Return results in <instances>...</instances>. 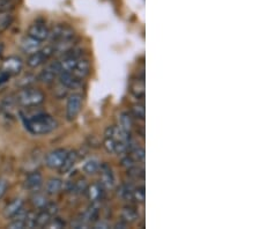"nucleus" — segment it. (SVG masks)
I'll return each instance as SVG.
<instances>
[{"instance_id":"nucleus-19","label":"nucleus","mask_w":260,"mask_h":229,"mask_svg":"<svg viewBox=\"0 0 260 229\" xmlns=\"http://www.w3.org/2000/svg\"><path fill=\"white\" fill-rule=\"evenodd\" d=\"M129 91L134 97L144 99L145 97V78L136 79L129 87Z\"/></svg>"},{"instance_id":"nucleus-14","label":"nucleus","mask_w":260,"mask_h":229,"mask_svg":"<svg viewBox=\"0 0 260 229\" xmlns=\"http://www.w3.org/2000/svg\"><path fill=\"white\" fill-rule=\"evenodd\" d=\"M104 190L106 189L101 185V183H94V184L87 186L86 194L91 203H98L102 201L104 195H106V191Z\"/></svg>"},{"instance_id":"nucleus-16","label":"nucleus","mask_w":260,"mask_h":229,"mask_svg":"<svg viewBox=\"0 0 260 229\" xmlns=\"http://www.w3.org/2000/svg\"><path fill=\"white\" fill-rule=\"evenodd\" d=\"M23 206L24 203L22 199H14V201H12L5 208H4V216H5L6 219H13L15 215H18L20 212L23 210Z\"/></svg>"},{"instance_id":"nucleus-18","label":"nucleus","mask_w":260,"mask_h":229,"mask_svg":"<svg viewBox=\"0 0 260 229\" xmlns=\"http://www.w3.org/2000/svg\"><path fill=\"white\" fill-rule=\"evenodd\" d=\"M78 159H79V154L77 152H75V151L69 152V153H67L66 157H65L64 163L61 165V167L58 170H59L61 174H67L73 169V167L78 162Z\"/></svg>"},{"instance_id":"nucleus-2","label":"nucleus","mask_w":260,"mask_h":229,"mask_svg":"<svg viewBox=\"0 0 260 229\" xmlns=\"http://www.w3.org/2000/svg\"><path fill=\"white\" fill-rule=\"evenodd\" d=\"M45 101V95L42 90L30 87H24L16 94V102L24 108L39 107Z\"/></svg>"},{"instance_id":"nucleus-9","label":"nucleus","mask_w":260,"mask_h":229,"mask_svg":"<svg viewBox=\"0 0 260 229\" xmlns=\"http://www.w3.org/2000/svg\"><path fill=\"white\" fill-rule=\"evenodd\" d=\"M62 71L60 61H52L40 73L39 79L43 83H51Z\"/></svg>"},{"instance_id":"nucleus-31","label":"nucleus","mask_w":260,"mask_h":229,"mask_svg":"<svg viewBox=\"0 0 260 229\" xmlns=\"http://www.w3.org/2000/svg\"><path fill=\"white\" fill-rule=\"evenodd\" d=\"M129 155H131L134 160H136L137 163H144L145 161V149L141 147H134L132 151L128 152Z\"/></svg>"},{"instance_id":"nucleus-37","label":"nucleus","mask_w":260,"mask_h":229,"mask_svg":"<svg viewBox=\"0 0 260 229\" xmlns=\"http://www.w3.org/2000/svg\"><path fill=\"white\" fill-rule=\"evenodd\" d=\"M3 50H4V45H3V43H0V56H2Z\"/></svg>"},{"instance_id":"nucleus-25","label":"nucleus","mask_w":260,"mask_h":229,"mask_svg":"<svg viewBox=\"0 0 260 229\" xmlns=\"http://www.w3.org/2000/svg\"><path fill=\"white\" fill-rule=\"evenodd\" d=\"M13 22V14L11 11L0 12V31L6 30Z\"/></svg>"},{"instance_id":"nucleus-4","label":"nucleus","mask_w":260,"mask_h":229,"mask_svg":"<svg viewBox=\"0 0 260 229\" xmlns=\"http://www.w3.org/2000/svg\"><path fill=\"white\" fill-rule=\"evenodd\" d=\"M53 53H54V50L52 45H50V47H45V48H41L39 51L29 55L27 65L29 68H32V69L39 68V66L43 65L44 62H47L50 58L53 56Z\"/></svg>"},{"instance_id":"nucleus-26","label":"nucleus","mask_w":260,"mask_h":229,"mask_svg":"<svg viewBox=\"0 0 260 229\" xmlns=\"http://www.w3.org/2000/svg\"><path fill=\"white\" fill-rule=\"evenodd\" d=\"M31 199H32L31 202L34 204V206H35L36 208H39V210H43V208L49 204L47 195L41 193L40 191H37V192H34V195H32Z\"/></svg>"},{"instance_id":"nucleus-23","label":"nucleus","mask_w":260,"mask_h":229,"mask_svg":"<svg viewBox=\"0 0 260 229\" xmlns=\"http://www.w3.org/2000/svg\"><path fill=\"white\" fill-rule=\"evenodd\" d=\"M119 127L125 132L131 133L133 128V119L128 112H121L119 116Z\"/></svg>"},{"instance_id":"nucleus-7","label":"nucleus","mask_w":260,"mask_h":229,"mask_svg":"<svg viewBox=\"0 0 260 229\" xmlns=\"http://www.w3.org/2000/svg\"><path fill=\"white\" fill-rule=\"evenodd\" d=\"M49 32L50 29L48 28L47 24H45L44 21L37 20L29 26L27 35L31 36L34 39L39 40L41 42H44L49 39Z\"/></svg>"},{"instance_id":"nucleus-17","label":"nucleus","mask_w":260,"mask_h":229,"mask_svg":"<svg viewBox=\"0 0 260 229\" xmlns=\"http://www.w3.org/2000/svg\"><path fill=\"white\" fill-rule=\"evenodd\" d=\"M121 220L126 223H133L139 220V212L133 206H124L120 211Z\"/></svg>"},{"instance_id":"nucleus-35","label":"nucleus","mask_w":260,"mask_h":229,"mask_svg":"<svg viewBox=\"0 0 260 229\" xmlns=\"http://www.w3.org/2000/svg\"><path fill=\"white\" fill-rule=\"evenodd\" d=\"M95 228H109V223L106 221H102V220H98V221L94 222Z\"/></svg>"},{"instance_id":"nucleus-8","label":"nucleus","mask_w":260,"mask_h":229,"mask_svg":"<svg viewBox=\"0 0 260 229\" xmlns=\"http://www.w3.org/2000/svg\"><path fill=\"white\" fill-rule=\"evenodd\" d=\"M67 153H69V151L65 148L54 149V151L50 152L47 157H45V165L50 169H59L61 165L64 163Z\"/></svg>"},{"instance_id":"nucleus-12","label":"nucleus","mask_w":260,"mask_h":229,"mask_svg":"<svg viewBox=\"0 0 260 229\" xmlns=\"http://www.w3.org/2000/svg\"><path fill=\"white\" fill-rule=\"evenodd\" d=\"M42 43L39 40L34 39L31 36H24L22 40L20 42V48L22 50V52L26 53V55H31V53L39 51V50L42 48Z\"/></svg>"},{"instance_id":"nucleus-38","label":"nucleus","mask_w":260,"mask_h":229,"mask_svg":"<svg viewBox=\"0 0 260 229\" xmlns=\"http://www.w3.org/2000/svg\"><path fill=\"white\" fill-rule=\"evenodd\" d=\"M8 2H11V3H13V4H14V3H15V0H8Z\"/></svg>"},{"instance_id":"nucleus-27","label":"nucleus","mask_w":260,"mask_h":229,"mask_svg":"<svg viewBox=\"0 0 260 229\" xmlns=\"http://www.w3.org/2000/svg\"><path fill=\"white\" fill-rule=\"evenodd\" d=\"M127 175L131 178H133V180H137V181L141 180L142 181L145 178V168L142 166L137 165V166L132 167V168L127 169Z\"/></svg>"},{"instance_id":"nucleus-21","label":"nucleus","mask_w":260,"mask_h":229,"mask_svg":"<svg viewBox=\"0 0 260 229\" xmlns=\"http://www.w3.org/2000/svg\"><path fill=\"white\" fill-rule=\"evenodd\" d=\"M53 216L49 213L48 211L42 210L35 215V228H43L48 227V224L51 221Z\"/></svg>"},{"instance_id":"nucleus-6","label":"nucleus","mask_w":260,"mask_h":229,"mask_svg":"<svg viewBox=\"0 0 260 229\" xmlns=\"http://www.w3.org/2000/svg\"><path fill=\"white\" fill-rule=\"evenodd\" d=\"M23 68V61L19 57H8L3 61L0 73L6 74L8 77H13L19 74Z\"/></svg>"},{"instance_id":"nucleus-22","label":"nucleus","mask_w":260,"mask_h":229,"mask_svg":"<svg viewBox=\"0 0 260 229\" xmlns=\"http://www.w3.org/2000/svg\"><path fill=\"white\" fill-rule=\"evenodd\" d=\"M87 186L88 185H87L86 181L82 180V178H80V180L70 183L69 189H67V191H70V192H72L73 194L80 195L82 193H86Z\"/></svg>"},{"instance_id":"nucleus-24","label":"nucleus","mask_w":260,"mask_h":229,"mask_svg":"<svg viewBox=\"0 0 260 229\" xmlns=\"http://www.w3.org/2000/svg\"><path fill=\"white\" fill-rule=\"evenodd\" d=\"M133 185L128 184V183H124L118 187V191H117V194L118 197L123 199V201H132L133 198Z\"/></svg>"},{"instance_id":"nucleus-30","label":"nucleus","mask_w":260,"mask_h":229,"mask_svg":"<svg viewBox=\"0 0 260 229\" xmlns=\"http://www.w3.org/2000/svg\"><path fill=\"white\" fill-rule=\"evenodd\" d=\"M132 115L139 120H144L145 119V115H146V109H145V104L144 103H137L132 107Z\"/></svg>"},{"instance_id":"nucleus-33","label":"nucleus","mask_w":260,"mask_h":229,"mask_svg":"<svg viewBox=\"0 0 260 229\" xmlns=\"http://www.w3.org/2000/svg\"><path fill=\"white\" fill-rule=\"evenodd\" d=\"M121 165H123V167H125L126 169H129V168H132V167L139 165V163H137L136 160H134L133 157L127 153V155L123 157V160H121Z\"/></svg>"},{"instance_id":"nucleus-13","label":"nucleus","mask_w":260,"mask_h":229,"mask_svg":"<svg viewBox=\"0 0 260 229\" xmlns=\"http://www.w3.org/2000/svg\"><path fill=\"white\" fill-rule=\"evenodd\" d=\"M58 78H59L60 85L66 87L67 89L78 88L81 85L80 79L75 77L72 72H69V71H61Z\"/></svg>"},{"instance_id":"nucleus-32","label":"nucleus","mask_w":260,"mask_h":229,"mask_svg":"<svg viewBox=\"0 0 260 229\" xmlns=\"http://www.w3.org/2000/svg\"><path fill=\"white\" fill-rule=\"evenodd\" d=\"M116 145L117 140L110 137H104L103 140V147L109 154H116Z\"/></svg>"},{"instance_id":"nucleus-11","label":"nucleus","mask_w":260,"mask_h":229,"mask_svg":"<svg viewBox=\"0 0 260 229\" xmlns=\"http://www.w3.org/2000/svg\"><path fill=\"white\" fill-rule=\"evenodd\" d=\"M43 186V176L40 172H31L27 175L26 180H24V187L30 192H37L41 191Z\"/></svg>"},{"instance_id":"nucleus-29","label":"nucleus","mask_w":260,"mask_h":229,"mask_svg":"<svg viewBox=\"0 0 260 229\" xmlns=\"http://www.w3.org/2000/svg\"><path fill=\"white\" fill-rule=\"evenodd\" d=\"M146 199V191H145V186L141 185V186H137L133 189V198L132 201L142 204L145 202Z\"/></svg>"},{"instance_id":"nucleus-5","label":"nucleus","mask_w":260,"mask_h":229,"mask_svg":"<svg viewBox=\"0 0 260 229\" xmlns=\"http://www.w3.org/2000/svg\"><path fill=\"white\" fill-rule=\"evenodd\" d=\"M82 108V96L79 94H72L67 99L66 104V118L67 120H74L80 114Z\"/></svg>"},{"instance_id":"nucleus-10","label":"nucleus","mask_w":260,"mask_h":229,"mask_svg":"<svg viewBox=\"0 0 260 229\" xmlns=\"http://www.w3.org/2000/svg\"><path fill=\"white\" fill-rule=\"evenodd\" d=\"M100 183L104 189H112L116 184V178H115V174L112 172L111 167L103 163L100 167Z\"/></svg>"},{"instance_id":"nucleus-36","label":"nucleus","mask_w":260,"mask_h":229,"mask_svg":"<svg viewBox=\"0 0 260 229\" xmlns=\"http://www.w3.org/2000/svg\"><path fill=\"white\" fill-rule=\"evenodd\" d=\"M126 226H127V223H126V222H124L123 220H121V222L116 223L115 226H114V228H126Z\"/></svg>"},{"instance_id":"nucleus-1","label":"nucleus","mask_w":260,"mask_h":229,"mask_svg":"<svg viewBox=\"0 0 260 229\" xmlns=\"http://www.w3.org/2000/svg\"><path fill=\"white\" fill-rule=\"evenodd\" d=\"M24 127L34 136H45L58 127V122L51 115L37 114L32 117H23Z\"/></svg>"},{"instance_id":"nucleus-20","label":"nucleus","mask_w":260,"mask_h":229,"mask_svg":"<svg viewBox=\"0 0 260 229\" xmlns=\"http://www.w3.org/2000/svg\"><path fill=\"white\" fill-rule=\"evenodd\" d=\"M62 187H64V183L60 178H51L45 185V193L49 195L58 194L62 190Z\"/></svg>"},{"instance_id":"nucleus-15","label":"nucleus","mask_w":260,"mask_h":229,"mask_svg":"<svg viewBox=\"0 0 260 229\" xmlns=\"http://www.w3.org/2000/svg\"><path fill=\"white\" fill-rule=\"evenodd\" d=\"M90 62L87 58H83V56L78 60L77 65H75L74 70L72 71V73L75 77L80 79V80H83V79L87 78L90 74Z\"/></svg>"},{"instance_id":"nucleus-28","label":"nucleus","mask_w":260,"mask_h":229,"mask_svg":"<svg viewBox=\"0 0 260 229\" xmlns=\"http://www.w3.org/2000/svg\"><path fill=\"white\" fill-rule=\"evenodd\" d=\"M100 167H101V163L99 160L90 159L83 165V170H85V173H87L88 175H94L96 173H99Z\"/></svg>"},{"instance_id":"nucleus-34","label":"nucleus","mask_w":260,"mask_h":229,"mask_svg":"<svg viewBox=\"0 0 260 229\" xmlns=\"http://www.w3.org/2000/svg\"><path fill=\"white\" fill-rule=\"evenodd\" d=\"M6 191H7V182L0 177V199L5 195Z\"/></svg>"},{"instance_id":"nucleus-3","label":"nucleus","mask_w":260,"mask_h":229,"mask_svg":"<svg viewBox=\"0 0 260 229\" xmlns=\"http://www.w3.org/2000/svg\"><path fill=\"white\" fill-rule=\"evenodd\" d=\"M75 37V31L72 27H70L69 24L59 23L53 26L52 29H50L49 32V39L52 43H58L61 41L72 40Z\"/></svg>"}]
</instances>
